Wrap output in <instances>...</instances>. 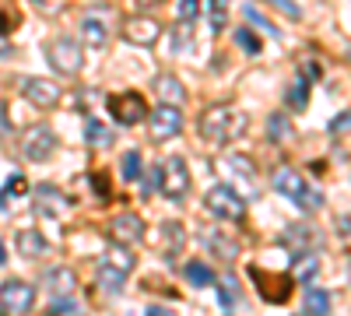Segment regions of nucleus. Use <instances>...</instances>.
<instances>
[{
	"mask_svg": "<svg viewBox=\"0 0 351 316\" xmlns=\"http://www.w3.org/2000/svg\"><path fill=\"white\" fill-rule=\"evenodd\" d=\"M123 284H127V274H123V271H116V267H109V264H99V289H102L106 295H120Z\"/></svg>",
	"mask_w": 351,
	"mask_h": 316,
	"instance_id": "26",
	"label": "nucleus"
},
{
	"mask_svg": "<svg viewBox=\"0 0 351 316\" xmlns=\"http://www.w3.org/2000/svg\"><path fill=\"white\" fill-rule=\"evenodd\" d=\"M4 264H8V246L0 243V267H4Z\"/></svg>",
	"mask_w": 351,
	"mask_h": 316,
	"instance_id": "45",
	"label": "nucleus"
},
{
	"mask_svg": "<svg viewBox=\"0 0 351 316\" xmlns=\"http://www.w3.org/2000/svg\"><path fill=\"white\" fill-rule=\"evenodd\" d=\"M274 190L281 193V197H288V200H295V204L306 211V215H313V211H319L324 208V193L319 190H309V183L302 180V172L299 169H291V165H281L278 172H274Z\"/></svg>",
	"mask_w": 351,
	"mask_h": 316,
	"instance_id": "3",
	"label": "nucleus"
},
{
	"mask_svg": "<svg viewBox=\"0 0 351 316\" xmlns=\"http://www.w3.org/2000/svg\"><path fill=\"white\" fill-rule=\"evenodd\" d=\"M92 190L99 193V200H109V183H106L102 172H92Z\"/></svg>",
	"mask_w": 351,
	"mask_h": 316,
	"instance_id": "41",
	"label": "nucleus"
},
{
	"mask_svg": "<svg viewBox=\"0 0 351 316\" xmlns=\"http://www.w3.org/2000/svg\"><path fill=\"white\" fill-rule=\"evenodd\" d=\"M246 21H250V25H256L260 32H267V36H281L278 28H274V21H271V18H263V14H260V11H256L253 4L246 8Z\"/></svg>",
	"mask_w": 351,
	"mask_h": 316,
	"instance_id": "36",
	"label": "nucleus"
},
{
	"mask_svg": "<svg viewBox=\"0 0 351 316\" xmlns=\"http://www.w3.org/2000/svg\"><path fill=\"white\" fill-rule=\"evenodd\" d=\"M36 306V284H28L21 278H11L0 284V313L8 316H21Z\"/></svg>",
	"mask_w": 351,
	"mask_h": 316,
	"instance_id": "10",
	"label": "nucleus"
},
{
	"mask_svg": "<svg viewBox=\"0 0 351 316\" xmlns=\"http://www.w3.org/2000/svg\"><path fill=\"white\" fill-rule=\"evenodd\" d=\"M102 264H109V267H116V271H123V274H130V271L137 267L130 246H123V243H112V246L106 250V256H102Z\"/></svg>",
	"mask_w": 351,
	"mask_h": 316,
	"instance_id": "25",
	"label": "nucleus"
},
{
	"mask_svg": "<svg viewBox=\"0 0 351 316\" xmlns=\"http://www.w3.org/2000/svg\"><path fill=\"white\" fill-rule=\"evenodd\" d=\"M109 239H112V243H123V246L141 243V239H144V221H141V215H134V211L116 215V218L109 221Z\"/></svg>",
	"mask_w": 351,
	"mask_h": 316,
	"instance_id": "16",
	"label": "nucleus"
},
{
	"mask_svg": "<svg viewBox=\"0 0 351 316\" xmlns=\"http://www.w3.org/2000/svg\"><path fill=\"white\" fill-rule=\"evenodd\" d=\"M221 169L225 172H232L236 180H243V183H256V165L246 158V155H225V162H221Z\"/></svg>",
	"mask_w": 351,
	"mask_h": 316,
	"instance_id": "24",
	"label": "nucleus"
},
{
	"mask_svg": "<svg viewBox=\"0 0 351 316\" xmlns=\"http://www.w3.org/2000/svg\"><path fill=\"white\" fill-rule=\"evenodd\" d=\"M109 112L120 127H137L144 117H148V102H144L141 92H120V95H109Z\"/></svg>",
	"mask_w": 351,
	"mask_h": 316,
	"instance_id": "11",
	"label": "nucleus"
},
{
	"mask_svg": "<svg viewBox=\"0 0 351 316\" xmlns=\"http://www.w3.org/2000/svg\"><path fill=\"white\" fill-rule=\"evenodd\" d=\"M183 274H186L190 284H197V289H211V284H215V271L204 264V260H190V264L183 267Z\"/></svg>",
	"mask_w": 351,
	"mask_h": 316,
	"instance_id": "27",
	"label": "nucleus"
},
{
	"mask_svg": "<svg viewBox=\"0 0 351 316\" xmlns=\"http://www.w3.org/2000/svg\"><path fill=\"white\" fill-rule=\"evenodd\" d=\"M288 137H291L288 117H281V112H271V117H267V141H271V145H281V141H288Z\"/></svg>",
	"mask_w": 351,
	"mask_h": 316,
	"instance_id": "30",
	"label": "nucleus"
},
{
	"mask_svg": "<svg viewBox=\"0 0 351 316\" xmlns=\"http://www.w3.org/2000/svg\"><path fill=\"white\" fill-rule=\"evenodd\" d=\"M46 60L60 77H74L84 67V49L77 39H53L46 46Z\"/></svg>",
	"mask_w": 351,
	"mask_h": 316,
	"instance_id": "6",
	"label": "nucleus"
},
{
	"mask_svg": "<svg viewBox=\"0 0 351 316\" xmlns=\"http://www.w3.org/2000/svg\"><path fill=\"white\" fill-rule=\"evenodd\" d=\"M204 208L221 221H243L246 218V197L236 186L218 183V186H211L208 193H204Z\"/></svg>",
	"mask_w": 351,
	"mask_h": 316,
	"instance_id": "4",
	"label": "nucleus"
},
{
	"mask_svg": "<svg viewBox=\"0 0 351 316\" xmlns=\"http://www.w3.org/2000/svg\"><path fill=\"white\" fill-rule=\"evenodd\" d=\"M200 18V0H180V21H197Z\"/></svg>",
	"mask_w": 351,
	"mask_h": 316,
	"instance_id": "40",
	"label": "nucleus"
},
{
	"mask_svg": "<svg viewBox=\"0 0 351 316\" xmlns=\"http://www.w3.org/2000/svg\"><path fill=\"white\" fill-rule=\"evenodd\" d=\"M243 127H246L243 112H236L232 106H208L197 120V134L208 141V145H225V141H232L236 134H243Z\"/></svg>",
	"mask_w": 351,
	"mask_h": 316,
	"instance_id": "1",
	"label": "nucleus"
},
{
	"mask_svg": "<svg viewBox=\"0 0 351 316\" xmlns=\"http://www.w3.org/2000/svg\"><path fill=\"white\" fill-rule=\"evenodd\" d=\"M25 190H28V180L21 176V172H14V176L8 180V186L0 190V211H8V208H11V200H14L18 193H25Z\"/></svg>",
	"mask_w": 351,
	"mask_h": 316,
	"instance_id": "31",
	"label": "nucleus"
},
{
	"mask_svg": "<svg viewBox=\"0 0 351 316\" xmlns=\"http://www.w3.org/2000/svg\"><path fill=\"white\" fill-rule=\"evenodd\" d=\"M348 225H351V218H348V215H337L334 228H337V236H341V243H344V246H348Z\"/></svg>",
	"mask_w": 351,
	"mask_h": 316,
	"instance_id": "43",
	"label": "nucleus"
},
{
	"mask_svg": "<svg viewBox=\"0 0 351 316\" xmlns=\"http://www.w3.org/2000/svg\"><path fill=\"white\" fill-rule=\"evenodd\" d=\"M144 120H148V134H152L155 145L180 137V130H183V112H180V106H169V102H162L158 109H148V117H144Z\"/></svg>",
	"mask_w": 351,
	"mask_h": 316,
	"instance_id": "7",
	"label": "nucleus"
},
{
	"mask_svg": "<svg viewBox=\"0 0 351 316\" xmlns=\"http://www.w3.org/2000/svg\"><path fill=\"white\" fill-rule=\"evenodd\" d=\"M32 208L43 218H64L71 211V200H67L64 190H56L53 183H39L36 193H32Z\"/></svg>",
	"mask_w": 351,
	"mask_h": 316,
	"instance_id": "14",
	"label": "nucleus"
},
{
	"mask_svg": "<svg viewBox=\"0 0 351 316\" xmlns=\"http://www.w3.org/2000/svg\"><path fill=\"white\" fill-rule=\"evenodd\" d=\"M232 39H236V42H239V49H243V53H250V56H260V49H263L260 36H256V32H250V28H236V32H232Z\"/></svg>",
	"mask_w": 351,
	"mask_h": 316,
	"instance_id": "34",
	"label": "nucleus"
},
{
	"mask_svg": "<svg viewBox=\"0 0 351 316\" xmlns=\"http://www.w3.org/2000/svg\"><path fill=\"white\" fill-rule=\"evenodd\" d=\"M271 8H278V11L288 14L291 21H302V8L295 4V0H271Z\"/></svg>",
	"mask_w": 351,
	"mask_h": 316,
	"instance_id": "39",
	"label": "nucleus"
},
{
	"mask_svg": "<svg viewBox=\"0 0 351 316\" xmlns=\"http://www.w3.org/2000/svg\"><path fill=\"white\" fill-rule=\"evenodd\" d=\"M21 95L32 102L36 109H53L60 102V88H56L53 77H21Z\"/></svg>",
	"mask_w": 351,
	"mask_h": 316,
	"instance_id": "15",
	"label": "nucleus"
},
{
	"mask_svg": "<svg viewBox=\"0 0 351 316\" xmlns=\"http://www.w3.org/2000/svg\"><path fill=\"white\" fill-rule=\"evenodd\" d=\"M197 239L208 246V253L211 256H218L221 264H232L239 256V243L232 239V236H225V228H215V225H197Z\"/></svg>",
	"mask_w": 351,
	"mask_h": 316,
	"instance_id": "13",
	"label": "nucleus"
},
{
	"mask_svg": "<svg viewBox=\"0 0 351 316\" xmlns=\"http://www.w3.org/2000/svg\"><path fill=\"white\" fill-rule=\"evenodd\" d=\"M84 145H92V148H112L116 145V134L99 117H84Z\"/></svg>",
	"mask_w": 351,
	"mask_h": 316,
	"instance_id": "21",
	"label": "nucleus"
},
{
	"mask_svg": "<svg viewBox=\"0 0 351 316\" xmlns=\"http://www.w3.org/2000/svg\"><path fill=\"white\" fill-rule=\"evenodd\" d=\"M285 102H288V109H295V112H302V109L309 106V84H306V77H299V81L288 84Z\"/></svg>",
	"mask_w": 351,
	"mask_h": 316,
	"instance_id": "29",
	"label": "nucleus"
},
{
	"mask_svg": "<svg viewBox=\"0 0 351 316\" xmlns=\"http://www.w3.org/2000/svg\"><path fill=\"white\" fill-rule=\"evenodd\" d=\"M158 165H162V180H158L162 197L172 200V204H183L186 193H190V169H186V158L172 155V158H165V162H158Z\"/></svg>",
	"mask_w": 351,
	"mask_h": 316,
	"instance_id": "5",
	"label": "nucleus"
},
{
	"mask_svg": "<svg viewBox=\"0 0 351 316\" xmlns=\"http://www.w3.org/2000/svg\"><path fill=\"white\" fill-rule=\"evenodd\" d=\"M316 274H319V256L316 253H291V271H288V278L295 281V284H313L316 281Z\"/></svg>",
	"mask_w": 351,
	"mask_h": 316,
	"instance_id": "19",
	"label": "nucleus"
},
{
	"mask_svg": "<svg viewBox=\"0 0 351 316\" xmlns=\"http://www.w3.org/2000/svg\"><path fill=\"white\" fill-rule=\"evenodd\" d=\"M155 95L169 106H183L186 102V88L180 84V77H172V74H158L155 77Z\"/></svg>",
	"mask_w": 351,
	"mask_h": 316,
	"instance_id": "22",
	"label": "nucleus"
},
{
	"mask_svg": "<svg viewBox=\"0 0 351 316\" xmlns=\"http://www.w3.org/2000/svg\"><path fill=\"white\" fill-rule=\"evenodd\" d=\"M120 32V11L112 4H92L84 14H81V36H84V46L92 49H106L112 42V36Z\"/></svg>",
	"mask_w": 351,
	"mask_h": 316,
	"instance_id": "2",
	"label": "nucleus"
},
{
	"mask_svg": "<svg viewBox=\"0 0 351 316\" xmlns=\"http://www.w3.org/2000/svg\"><path fill=\"white\" fill-rule=\"evenodd\" d=\"M0 56H11V39H8L4 28H0Z\"/></svg>",
	"mask_w": 351,
	"mask_h": 316,
	"instance_id": "44",
	"label": "nucleus"
},
{
	"mask_svg": "<svg viewBox=\"0 0 351 316\" xmlns=\"http://www.w3.org/2000/svg\"><path fill=\"white\" fill-rule=\"evenodd\" d=\"M215 284H218V306L228 313L232 306H236V299H239V284H236V278H225V281L215 278Z\"/></svg>",
	"mask_w": 351,
	"mask_h": 316,
	"instance_id": "32",
	"label": "nucleus"
},
{
	"mask_svg": "<svg viewBox=\"0 0 351 316\" xmlns=\"http://www.w3.org/2000/svg\"><path fill=\"white\" fill-rule=\"evenodd\" d=\"M56 145H60V141H56L53 127H46V123H36V127H28L21 134V155L28 162H49Z\"/></svg>",
	"mask_w": 351,
	"mask_h": 316,
	"instance_id": "9",
	"label": "nucleus"
},
{
	"mask_svg": "<svg viewBox=\"0 0 351 316\" xmlns=\"http://www.w3.org/2000/svg\"><path fill=\"white\" fill-rule=\"evenodd\" d=\"M158 180H162V165H152L148 172H144V183H141V197H152V193H155V186H158Z\"/></svg>",
	"mask_w": 351,
	"mask_h": 316,
	"instance_id": "38",
	"label": "nucleus"
},
{
	"mask_svg": "<svg viewBox=\"0 0 351 316\" xmlns=\"http://www.w3.org/2000/svg\"><path fill=\"white\" fill-rule=\"evenodd\" d=\"M186 243V228L180 221H165L162 225V246H165V260H176V253Z\"/></svg>",
	"mask_w": 351,
	"mask_h": 316,
	"instance_id": "23",
	"label": "nucleus"
},
{
	"mask_svg": "<svg viewBox=\"0 0 351 316\" xmlns=\"http://www.w3.org/2000/svg\"><path fill=\"white\" fill-rule=\"evenodd\" d=\"M43 289L49 292V295H74V289H77V274L71 271V267H46V274H43Z\"/></svg>",
	"mask_w": 351,
	"mask_h": 316,
	"instance_id": "18",
	"label": "nucleus"
},
{
	"mask_svg": "<svg viewBox=\"0 0 351 316\" xmlns=\"http://www.w3.org/2000/svg\"><path fill=\"white\" fill-rule=\"evenodd\" d=\"M120 36L130 42V46H141V49H152L158 39H162V25L152 18V14H134L127 21H120Z\"/></svg>",
	"mask_w": 351,
	"mask_h": 316,
	"instance_id": "12",
	"label": "nucleus"
},
{
	"mask_svg": "<svg viewBox=\"0 0 351 316\" xmlns=\"http://www.w3.org/2000/svg\"><path fill=\"white\" fill-rule=\"evenodd\" d=\"M141 169H144V162H141V151H127V155H123V162H120V176H123V183H134V180H141Z\"/></svg>",
	"mask_w": 351,
	"mask_h": 316,
	"instance_id": "35",
	"label": "nucleus"
},
{
	"mask_svg": "<svg viewBox=\"0 0 351 316\" xmlns=\"http://www.w3.org/2000/svg\"><path fill=\"white\" fill-rule=\"evenodd\" d=\"M208 18H211V32H225V21H228V0H208Z\"/></svg>",
	"mask_w": 351,
	"mask_h": 316,
	"instance_id": "33",
	"label": "nucleus"
},
{
	"mask_svg": "<svg viewBox=\"0 0 351 316\" xmlns=\"http://www.w3.org/2000/svg\"><path fill=\"white\" fill-rule=\"evenodd\" d=\"M14 243H18V253L25 256V260H36V256H46V250H49V243L43 239L39 228H21Z\"/></svg>",
	"mask_w": 351,
	"mask_h": 316,
	"instance_id": "20",
	"label": "nucleus"
},
{
	"mask_svg": "<svg viewBox=\"0 0 351 316\" xmlns=\"http://www.w3.org/2000/svg\"><path fill=\"white\" fill-rule=\"evenodd\" d=\"M330 306H334V299H330V292H324V289H309V292H306V302H302V309L313 313V316H327Z\"/></svg>",
	"mask_w": 351,
	"mask_h": 316,
	"instance_id": "28",
	"label": "nucleus"
},
{
	"mask_svg": "<svg viewBox=\"0 0 351 316\" xmlns=\"http://www.w3.org/2000/svg\"><path fill=\"white\" fill-rule=\"evenodd\" d=\"M334 137L337 134H348V112H337V120H330V127H327Z\"/></svg>",
	"mask_w": 351,
	"mask_h": 316,
	"instance_id": "42",
	"label": "nucleus"
},
{
	"mask_svg": "<svg viewBox=\"0 0 351 316\" xmlns=\"http://www.w3.org/2000/svg\"><path fill=\"white\" fill-rule=\"evenodd\" d=\"M281 246L288 253H306V250L319 246V232L313 225H285L281 228Z\"/></svg>",
	"mask_w": 351,
	"mask_h": 316,
	"instance_id": "17",
	"label": "nucleus"
},
{
	"mask_svg": "<svg viewBox=\"0 0 351 316\" xmlns=\"http://www.w3.org/2000/svg\"><path fill=\"white\" fill-rule=\"evenodd\" d=\"M250 278L256 284V292L263 302H271V306H281L291 299V281L288 274H274V271H263V267H250Z\"/></svg>",
	"mask_w": 351,
	"mask_h": 316,
	"instance_id": "8",
	"label": "nucleus"
},
{
	"mask_svg": "<svg viewBox=\"0 0 351 316\" xmlns=\"http://www.w3.org/2000/svg\"><path fill=\"white\" fill-rule=\"evenodd\" d=\"M49 313H64V316H71V313H81V306H77L74 295H53Z\"/></svg>",
	"mask_w": 351,
	"mask_h": 316,
	"instance_id": "37",
	"label": "nucleus"
}]
</instances>
